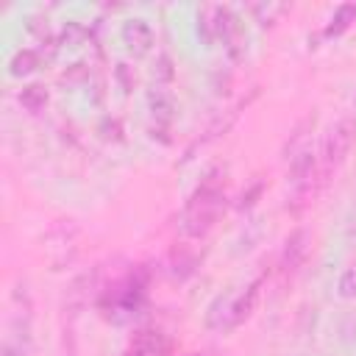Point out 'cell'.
<instances>
[{"label": "cell", "instance_id": "cell-17", "mask_svg": "<svg viewBox=\"0 0 356 356\" xmlns=\"http://www.w3.org/2000/svg\"><path fill=\"white\" fill-rule=\"evenodd\" d=\"M117 78H120V83H122V92H131L134 83H136V78L128 75V64H120V67H117Z\"/></svg>", "mask_w": 356, "mask_h": 356}, {"label": "cell", "instance_id": "cell-7", "mask_svg": "<svg viewBox=\"0 0 356 356\" xmlns=\"http://www.w3.org/2000/svg\"><path fill=\"white\" fill-rule=\"evenodd\" d=\"M306 242H309V234L303 228H295L289 236H286V245H284V253H281V267L284 270H295L303 256H306Z\"/></svg>", "mask_w": 356, "mask_h": 356}, {"label": "cell", "instance_id": "cell-14", "mask_svg": "<svg viewBox=\"0 0 356 356\" xmlns=\"http://www.w3.org/2000/svg\"><path fill=\"white\" fill-rule=\"evenodd\" d=\"M337 292H339V298H345V300H353V298H356V264L348 267V270H342V275H339V281H337Z\"/></svg>", "mask_w": 356, "mask_h": 356}, {"label": "cell", "instance_id": "cell-12", "mask_svg": "<svg viewBox=\"0 0 356 356\" xmlns=\"http://www.w3.org/2000/svg\"><path fill=\"white\" fill-rule=\"evenodd\" d=\"M150 75H153L156 86H161V83H167V81H172V78H175V70H172V61H170V56H167V53H161V56L153 61Z\"/></svg>", "mask_w": 356, "mask_h": 356}, {"label": "cell", "instance_id": "cell-11", "mask_svg": "<svg viewBox=\"0 0 356 356\" xmlns=\"http://www.w3.org/2000/svg\"><path fill=\"white\" fill-rule=\"evenodd\" d=\"M350 22H356V3H345V6H339V8L334 11L331 25L325 28V33H328V36H337V33H342Z\"/></svg>", "mask_w": 356, "mask_h": 356}, {"label": "cell", "instance_id": "cell-4", "mask_svg": "<svg viewBox=\"0 0 356 356\" xmlns=\"http://www.w3.org/2000/svg\"><path fill=\"white\" fill-rule=\"evenodd\" d=\"M259 295H261V278H256L253 284H248V286H245V292L228 303V314H225L222 328H236L239 323H245V320L250 317V312L256 309Z\"/></svg>", "mask_w": 356, "mask_h": 356}, {"label": "cell", "instance_id": "cell-16", "mask_svg": "<svg viewBox=\"0 0 356 356\" xmlns=\"http://www.w3.org/2000/svg\"><path fill=\"white\" fill-rule=\"evenodd\" d=\"M28 31H33L39 39H44L47 36V19L44 17H39V14H28V25H25Z\"/></svg>", "mask_w": 356, "mask_h": 356}, {"label": "cell", "instance_id": "cell-8", "mask_svg": "<svg viewBox=\"0 0 356 356\" xmlns=\"http://www.w3.org/2000/svg\"><path fill=\"white\" fill-rule=\"evenodd\" d=\"M39 64H42V56L36 50H31V47H22L8 58V75L11 78H25L33 70H39Z\"/></svg>", "mask_w": 356, "mask_h": 356}, {"label": "cell", "instance_id": "cell-2", "mask_svg": "<svg viewBox=\"0 0 356 356\" xmlns=\"http://www.w3.org/2000/svg\"><path fill=\"white\" fill-rule=\"evenodd\" d=\"M353 142H356V120L353 117H345V120H339L331 128V134L323 142V164H325V170L337 167L348 156V150H350Z\"/></svg>", "mask_w": 356, "mask_h": 356}, {"label": "cell", "instance_id": "cell-1", "mask_svg": "<svg viewBox=\"0 0 356 356\" xmlns=\"http://www.w3.org/2000/svg\"><path fill=\"white\" fill-rule=\"evenodd\" d=\"M225 209V197L220 184L214 181V175H206V181L192 192V197L184 206L181 214V234L184 236H203L214 220L220 217V211Z\"/></svg>", "mask_w": 356, "mask_h": 356}, {"label": "cell", "instance_id": "cell-13", "mask_svg": "<svg viewBox=\"0 0 356 356\" xmlns=\"http://www.w3.org/2000/svg\"><path fill=\"white\" fill-rule=\"evenodd\" d=\"M83 39H86V28H83L81 22H67L64 31H61V36H58V44H64V47H78Z\"/></svg>", "mask_w": 356, "mask_h": 356}, {"label": "cell", "instance_id": "cell-10", "mask_svg": "<svg viewBox=\"0 0 356 356\" xmlns=\"http://www.w3.org/2000/svg\"><path fill=\"white\" fill-rule=\"evenodd\" d=\"M309 128H314V114H309V117H303L298 125H295V131H292V136L286 139V145H284V153H286V159H292L295 153H300L306 145H303V139H306V131Z\"/></svg>", "mask_w": 356, "mask_h": 356}, {"label": "cell", "instance_id": "cell-3", "mask_svg": "<svg viewBox=\"0 0 356 356\" xmlns=\"http://www.w3.org/2000/svg\"><path fill=\"white\" fill-rule=\"evenodd\" d=\"M120 39H122L125 50H128L134 58L147 56V53L153 50V42H156V39H153V28H150L145 19H139V17L122 22V28H120Z\"/></svg>", "mask_w": 356, "mask_h": 356}, {"label": "cell", "instance_id": "cell-5", "mask_svg": "<svg viewBox=\"0 0 356 356\" xmlns=\"http://www.w3.org/2000/svg\"><path fill=\"white\" fill-rule=\"evenodd\" d=\"M167 350V337L159 328H142L134 334L125 356H161Z\"/></svg>", "mask_w": 356, "mask_h": 356}, {"label": "cell", "instance_id": "cell-15", "mask_svg": "<svg viewBox=\"0 0 356 356\" xmlns=\"http://www.w3.org/2000/svg\"><path fill=\"white\" fill-rule=\"evenodd\" d=\"M261 192H264V181H253V186L242 192V197H239V209H250Z\"/></svg>", "mask_w": 356, "mask_h": 356}, {"label": "cell", "instance_id": "cell-6", "mask_svg": "<svg viewBox=\"0 0 356 356\" xmlns=\"http://www.w3.org/2000/svg\"><path fill=\"white\" fill-rule=\"evenodd\" d=\"M147 111L156 120V125H170L175 117V97L164 86L147 89Z\"/></svg>", "mask_w": 356, "mask_h": 356}, {"label": "cell", "instance_id": "cell-9", "mask_svg": "<svg viewBox=\"0 0 356 356\" xmlns=\"http://www.w3.org/2000/svg\"><path fill=\"white\" fill-rule=\"evenodd\" d=\"M19 106H22L25 111H31V114H39V111L47 106V89H44L42 83H28V86H22V92H19Z\"/></svg>", "mask_w": 356, "mask_h": 356}]
</instances>
